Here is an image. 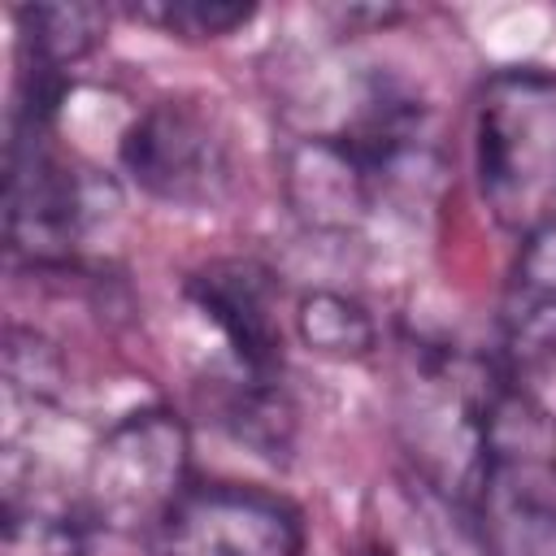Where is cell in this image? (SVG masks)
Returning a JSON list of instances; mask_svg holds the SVG:
<instances>
[{"instance_id": "6da1fadb", "label": "cell", "mask_w": 556, "mask_h": 556, "mask_svg": "<svg viewBox=\"0 0 556 556\" xmlns=\"http://www.w3.org/2000/svg\"><path fill=\"white\" fill-rule=\"evenodd\" d=\"M434 178V117L387 74H365L334 126L295 135L287 148V195L321 230H356L382 208H413Z\"/></svg>"}, {"instance_id": "7a4b0ae2", "label": "cell", "mask_w": 556, "mask_h": 556, "mask_svg": "<svg viewBox=\"0 0 556 556\" xmlns=\"http://www.w3.org/2000/svg\"><path fill=\"white\" fill-rule=\"evenodd\" d=\"M473 178L486 213L521 239L556 217V74L517 65L482 83Z\"/></svg>"}, {"instance_id": "3957f363", "label": "cell", "mask_w": 556, "mask_h": 556, "mask_svg": "<svg viewBox=\"0 0 556 556\" xmlns=\"http://www.w3.org/2000/svg\"><path fill=\"white\" fill-rule=\"evenodd\" d=\"M473 521L482 556H556V426L513 382L486 417Z\"/></svg>"}, {"instance_id": "277c9868", "label": "cell", "mask_w": 556, "mask_h": 556, "mask_svg": "<svg viewBox=\"0 0 556 556\" xmlns=\"http://www.w3.org/2000/svg\"><path fill=\"white\" fill-rule=\"evenodd\" d=\"M61 74L26 70L9 130L4 174V239L13 261L61 265L78 248L91 217V187L52 143Z\"/></svg>"}, {"instance_id": "5b68a950", "label": "cell", "mask_w": 556, "mask_h": 556, "mask_svg": "<svg viewBox=\"0 0 556 556\" xmlns=\"http://www.w3.org/2000/svg\"><path fill=\"white\" fill-rule=\"evenodd\" d=\"M187 430L169 408L126 413L87 460V513L104 530L152 534L161 517L182 500L187 482Z\"/></svg>"}, {"instance_id": "8992f818", "label": "cell", "mask_w": 556, "mask_h": 556, "mask_svg": "<svg viewBox=\"0 0 556 556\" xmlns=\"http://www.w3.org/2000/svg\"><path fill=\"white\" fill-rule=\"evenodd\" d=\"M126 178L174 208H213L235 182L230 139L195 100H156L122 135Z\"/></svg>"}, {"instance_id": "52a82bcc", "label": "cell", "mask_w": 556, "mask_h": 556, "mask_svg": "<svg viewBox=\"0 0 556 556\" xmlns=\"http://www.w3.org/2000/svg\"><path fill=\"white\" fill-rule=\"evenodd\" d=\"M152 556H300V513L261 486L200 482L148 534Z\"/></svg>"}, {"instance_id": "ba28073f", "label": "cell", "mask_w": 556, "mask_h": 556, "mask_svg": "<svg viewBox=\"0 0 556 556\" xmlns=\"http://www.w3.org/2000/svg\"><path fill=\"white\" fill-rule=\"evenodd\" d=\"M191 304L226 339L235 369L252 378H278L282 326H278V278L256 261H213L187 282Z\"/></svg>"}, {"instance_id": "9c48e42d", "label": "cell", "mask_w": 556, "mask_h": 556, "mask_svg": "<svg viewBox=\"0 0 556 556\" xmlns=\"http://www.w3.org/2000/svg\"><path fill=\"white\" fill-rule=\"evenodd\" d=\"M500 334L513 369L556 361V217L521 239L500 304Z\"/></svg>"}, {"instance_id": "30bf717a", "label": "cell", "mask_w": 556, "mask_h": 556, "mask_svg": "<svg viewBox=\"0 0 556 556\" xmlns=\"http://www.w3.org/2000/svg\"><path fill=\"white\" fill-rule=\"evenodd\" d=\"M91 513L87 504L43 495V491H13L4 486V517H0V556H87L91 543Z\"/></svg>"}, {"instance_id": "8fae6325", "label": "cell", "mask_w": 556, "mask_h": 556, "mask_svg": "<svg viewBox=\"0 0 556 556\" xmlns=\"http://www.w3.org/2000/svg\"><path fill=\"white\" fill-rule=\"evenodd\" d=\"M22 26V48L30 56V70H52L61 74L70 61L96 48L104 35V9L96 4H35L17 9Z\"/></svg>"}, {"instance_id": "7c38bea8", "label": "cell", "mask_w": 556, "mask_h": 556, "mask_svg": "<svg viewBox=\"0 0 556 556\" xmlns=\"http://www.w3.org/2000/svg\"><path fill=\"white\" fill-rule=\"evenodd\" d=\"M295 326H300V339L313 352L339 356V361L365 356L378 343L374 317L356 300H348L339 291H313V295H304L300 300V313H295Z\"/></svg>"}, {"instance_id": "4fadbf2b", "label": "cell", "mask_w": 556, "mask_h": 556, "mask_svg": "<svg viewBox=\"0 0 556 556\" xmlns=\"http://www.w3.org/2000/svg\"><path fill=\"white\" fill-rule=\"evenodd\" d=\"M252 4H226V0H161V4H139L135 17L156 22L169 35L182 39H222L239 26L252 22Z\"/></svg>"}]
</instances>
